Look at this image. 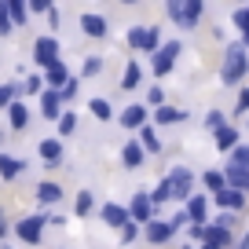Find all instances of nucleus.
<instances>
[{"instance_id": "37998d69", "label": "nucleus", "mask_w": 249, "mask_h": 249, "mask_svg": "<svg viewBox=\"0 0 249 249\" xmlns=\"http://www.w3.org/2000/svg\"><path fill=\"white\" fill-rule=\"evenodd\" d=\"M73 95H77V81L70 77V85H66V88H62V92H59V99H66V103H70Z\"/></svg>"}, {"instance_id": "4be33fe9", "label": "nucleus", "mask_w": 249, "mask_h": 249, "mask_svg": "<svg viewBox=\"0 0 249 249\" xmlns=\"http://www.w3.org/2000/svg\"><path fill=\"white\" fill-rule=\"evenodd\" d=\"M169 198H172V183H169V176H165L161 183H158L154 191H150V205H154V209H158V205H165V202H169Z\"/></svg>"}, {"instance_id": "9b49d317", "label": "nucleus", "mask_w": 249, "mask_h": 249, "mask_svg": "<svg viewBox=\"0 0 249 249\" xmlns=\"http://www.w3.org/2000/svg\"><path fill=\"white\" fill-rule=\"evenodd\" d=\"M205 213H209V202H205L202 195H191V202H187V220H191V224H202Z\"/></svg>"}, {"instance_id": "09e8293b", "label": "nucleus", "mask_w": 249, "mask_h": 249, "mask_svg": "<svg viewBox=\"0 0 249 249\" xmlns=\"http://www.w3.org/2000/svg\"><path fill=\"white\" fill-rule=\"evenodd\" d=\"M191 238H205V227L202 224H191Z\"/></svg>"}, {"instance_id": "ddd939ff", "label": "nucleus", "mask_w": 249, "mask_h": 249, "mask_svg": "<svg viewBox=\"0 0 249 249\" xmlns=\"http://www.w3.org/2000/svg\"><path fill=\"white\" fill-rule=\"evenodd\" d=\"M216 205H220V209H242V205H246V195L227 187V191H220V195H216Z\"/></svg>"}, {"instance_id": "6ab92c4d", "label": "nucleus", "mask_w": 249, "mask_h": 249, "mask_svg": "<svg viewBox=\"0 0 249 249\" xmlns=\"http://www.w3.org/2000/svg\"><path fill=\"white\" fill-rule=\"evenodd\" d=\"M59 92H44L40 95V110H44V117H62V110H59Z\"/></svg>"}, {"instance_id": "aec40b11", "label": "nucleus", "mask_w": 249, "mask_h": 249, "mask_svg": "<svg viewBox=\"0 0 249 249\" xmlns=\"http://www.w3.org/2000/svg\"><path fill=\"white\" fill-rule=\"evenodd\" d=\"M183 110H179V107H158V114H154V121L158 124H176V121H183Z\"/></svg>"}, {"instance_id": "423d86ee", "label": "nucleus", "mask_w": 249, "mask_h": 249, "mask_svg": "<svg viewBox=\"0 0 249 249\" xmlns=\"http://www.w3.org/2000/svg\"><path fill=\"white\" fill-rule=\"evenodd\" d=\"M117 121H121V128H128V132H140V128H147V107H143V103H132L128 110L117 114Z\"/></svg>"}, {"instance_id": "c03bdc74", "label": "nucleus", "mask_w": 249, "mask_h": 249, "mask_svg": "<svg viewBox=\"0 0 249 249\" xmlns=\"http://www.w3.org/2000/svg\"><path fill=\"white\" fill-rule=\"evenodd\" d=\"M150 107H165V92H161V88H150Z\"/></svg>"}, {"instance_id": "ea45409f", "label": "nucleus", "mask_w": 249, "mask_h": 249, "mask_svg": "<svg viewBox=\"0 0 249 249\" xmlns=\"http://www.w3.org/2000/svg\"><path fill=\"white\" fill-rule=\"evenodd\" d=\"M143 40H147V30H128V44L143 52Z\"/></svg>"}, {"instance_id": "9d476101", "label": "nucleus", "mask_w": 249, "mask_h": 249, "mask_svg": "<svg viewBox=\"0 0 249 249\" xmlns=\"http://www.w3.org/2000/svg\"><path fill=\"white\" fill-rule=\"evenodd\" d=\"M227 183H231V191H249V169H238V165H227L224 169Z\"/></svg>"}, {"instance_id": "4468645a", "label": "nucleus", "mask_w": 249, "mask_h": 249, "mask_svg": "<svg viewBox=\"0 0 249 249\" xmlns=\"http://www.w3.org/2000/svg\"><path fill=\"white\" fill-rule=\"evenodd\" d=\"M81 30H85L88 37H107V18L103 15H85L81 18Z\"/></svg>"}, {"instance_id": "20e7f679", "label": "nucleus", "mask_w": 249, "mask_h": 249, "mask_svg": "<svg viewBox=\"0 0 249 249\" xmlns=\"http://www.w3.org/2000/svg\"><path fill=\"white\" fill-rule=\"evenodd\" d=\"M169 183H172V198H179V202H191V191H195V176H191V169H183V165H176V169L169 172Z\"/></svg>"}, {"instance_id": "a878e982", "label": "nucleus", "mask_w": 249, "mask_h": 249, "mask_svg": "<svg viewBox=\"0 0 249 249\" xmlns=\"http://www.w3.org/2000/svg\"><path fill=\"white\" fill-rule=\"evenodd\" d=\"M202 11H205V4H198V0H191V4H183V26L191 30V26L202 18Z\"/></svg>"}, {"instance_id": "2f4dec72", "label": "nucleus", "mask_w": 249, "mask_h": 249, "mask_svg": "<svg viewBox=\"0 0 249 249\" xmlns=\"http://www.w3.org/2000/svg\"><path fill=\"white\" fill-rule=\"evenodd\" d=\"M88 110H92L99 121H110V117H114V114H110V103H107V99H92V103H88Z\"/></svg>"}, {"instance_id": "cd10ccee", "label": "nucleus", "mask_w": 249, "mask_h": 249, "mask_svg": "<svg viewBox=\"0 0 249 249\" xmlns=\"http://www.w3.org/2000/svg\"><path fill=\"white\" fill-rule=\"evenodd\" d=\"M92 209H95V198H92V191H81V195H77V202H73V213H77V216H88Z\"/></svg>"}, {"instance_id": "f257e3e1", "label": "nucleus", "mask_w": 249, "mask_h": 249, "mask_svg": "<svg viewBox=\"0 0 249 249\" xmlns=\"http://www.w3.org/2000/svg\"><path fill=\"white\" fill-rule=\"evenodd\" d=\"M249 73V52H246V44H231L227 48V55H224V66H220V77L227 81V85H238L242 77Z\"/></svg>"}, {"instance_id": "a19ab883", "label": "nucleus", "mask_w": 249, "mask_h": 249, "mask_svg": "<svg viewBox=\"0 0 249 249\" xmlns=\"http://www.w3.org/2000/svg\"><path fill=\"white\" fill-rule=\"evenodd\" d=\"M26 92H30V95H40V88H44V77H30V81H26Z\"/></svg>"}, {"instance_id": "a18cd8bd", "label": "nucleus", "mask_w": 249, "mask_h": 249, "mask_svg": "<svg viewBox=\"0 0 249 249\" xmlns=\"http://www.w3.org/2000/svg\"><path fill=\"white\" fill-rule=\"evenodd\" d=\"M165 11H169V18H176V22L183 26V4H169Z\"/></svg>"}, {"instance_id": "c9c22d12", "label": "nucleus", "mask_w": 249, "mask_h": 249, "mask_svg": "<svg viewBox=\"0 0 249 249\" xmlns=\"http://www.w3.org/2000/svg\"><path fill=\"white\" fill-rule=\"evenodd\" d=\"M234 26L242 30V37H249V8H238V11H234Z\"/></svg>"}, {"instance_id": "bb28decb", "label": "nucleus", "mask_w": 249, "mask_h": 249, "mask_svg": "<svg viewBox=\"0 0 249 249\" xmlns=\"http://www.w3.org/2000/svg\"><path fill=\"white\" fill-rule=\"evenodd\" d=\"M202 183L205 187H209V191H213V195H220V191H227V176H224V172H216V169H213V172H205V176H202Z\"/></svg>"}, {"instance_id": "7c9ffc66", "label": "nucleus", "mask_w": 249, "mask_h": 249, "mask_svg": "<svg viewBox=\"0 0 249 249\" xmlns=\"http://www.w3.org/2000/svg\"><path fill=\"white\" fill-rule=\"evenodd\" d=\"M73 128H77V114L66 110V114L59 117V136H73Z\"/></svg>"}, {"instance_id": "dca6fc26", "label": "nucleus", "mask_w": 249, "mask_h": 249, "mask_svg": "<svg viewBox=\"0 0 249 249\" xmlns=\"http://www.w3.org/2000/svg\"><path fill=\"white\" fill-rule=\"evenodd\" d=\"M59 198H62L59 183H37V202L40 205H52V202H59Z\"/></svg>"}, {"instance_id": "b1692460", "label": "nucleus", "mask_w": 249, "mask_h": 249, "mask_svg": "<svg viewBox=\"0 0 249 249\" xmlns=\"http://www.w3.org/2000/svg\"><path fill=\"white\" fill-rule=\"evenodd\" d=\"M216 147H220V150H234V147H238V132H234L231 124L216 132Z\"/></svg>"}, {"instance_id": "58836bf2", "label": "nucleus", "mask_w": 249, "mask_h": 249, "mask_svg": "<svg viewBox=\"0 0 249 249\" xmlns=\"http://www.w3.org/2000/svg\"><path fill=\"white\" fill-rule=\"evenodd\" d=\"M15 103V85H0V110Z\"/></svg>"}, {"instance_id": "8fccbe9b", "label": "nucleus", "mask_w": 249, "mask_h": 249, "mask_svg": "<svg viewBox=\"0 0 249 249\" xmlns=\"http://www.w3.org/2000/svg\"><path fill=\"white\" fill-rule=\"evenodd\" d=\"M234 249H249V231H246V234H242V238H238V242H234Z\"/></svg>"}, {"instance_id": "603ef678", "label": "nucleus", "mask_w": 249, "mask_h": 249, "mask_svg": "<svg viewBox=\"0 0 249 249\" xmlns=\"http://www.w3.org/2000/svg\"><path fill=\"white\" fill-rule=\"evenodd\" d=\"M0 249H11V246H0Z\"/></svg>"}, {"instance_id": "7ed1b4c3", "label": "nucleus", "mask_w": 249, "mask_h": 249, "mask_svg": "<svg viewBox=\"0 0 249 249\" xmlns=\"http://www.w3.org/2000/svg\"><path fill=\"white\" fill-rule=\"evenodd\" d=\"M183 52V44L179 40H169V44H161V52L154 55V77H165V73H172V66H176V55Z\"/></svg>"}, {"instance_id": "f8f14e48", "label": "nucleus", "mask_w": 249, "mask_h": 249, "mask_svg": "<svg viewBox=\"0 0 249 249\" xmlns=\"http://www.w3.org/2000/svg\"><path fill=\"white\" fill-rule=\"evenodd\" d=\"M103 220H107L110 227H121L124 231V224H128L132 216H128V209H121V205H103Z\"/></svg>"}, {"instance_id": "49530a36", "label": "nucleus", "mask_w": 249, "mask_h": 249, "mask_svg": "<svg viewBox=\"0 0 249 249\" xmlns=\"http://www.w3.org/2000/svg\"><path fill=\"white\" fill-rule=\"evenodd\" d=\"M238 110H242V114L249 110V88H242V92H238Z\"/></svg>"}, {"instance_id": "de8ad7c7", "label": "nucleus", "mask_w": 249, "mask_h": 249, "mask_svg": "<svg viewBox=\"0 0 249 249\" xmlns=\"http://www.w3.org/2000/svg\"><path fill=\"white\" fill-rule=\"evenodd\" d=\"M8 238V216H4V209H0V242Z\"/></svg>"}, {"instance_id": "5fc2aeb1", "label": "nucleus", "mask_w": 249, "mask_h": 249, "mask_svg": "<svg viewBox=\"0 0 249 249\" xmlns=\"http://www.w3.org/2000/svg\"><path fill=\"white\" fill-rule=\"evenodd\" d=\"M183 249H191V246H183Z\"/></svg>"}, {"instance_id": "3c124183", "label": "nucleus", "mask_w": 249, "mask_h": 249, "mask_svg": "<svg viewBox=\"0 0 249 249\" xmlns=\"http://www.w3.org/2000/svg\"><path fill=\"white\" fill-rule=\"evenodd\" d=\"M242 44H246V52H249V37H246V40H242Z\"/></svg>"}, {"instance_id": "0eeeda50", "label": "nucleus", "mask_w": 249, "mask_h": 249, "mask_svg": "<svg viewBox=\"0 0 249 249\" xmlns=\"http://www.w3.org/2000/svg\"><path fill=\"white\" fill-rule=\"evenodd\" d=\"M176 234V227H172V220H150L147 231H143V238L150 242V246H165V242Z\"/></svg>"}, {"instance_id": "f03ea898", "label": "nucleus", "mask_w": 249, "mask_h": 249, "mask_svg": "<svg viewBox=\"0 0 249 249\" xmlns=\"http://www.w3.org/2000/svg\"><path fill=\"white\" fill-rule=\"evenodd\" d=\"M33 59H37V66H44V70H55V66H59V40L40 37L37 44H33Z\"/></svg>"}, {"instance_id": "79ce46f5", "label": "nucleus", "mask_w": 249, "mask_h": 249, "mask_svg": "<svg viewBox=\"0 0 249 249\" xmlns=\"http://www.w3.org/2000/svg\"><path fill=\"white\" fill-rule=\"evenodd\" d=\"M30 11H33V15H52V4H48V0H33Z\"/></svg>"}, {"instance_id": "72a5a7b5", "label": "nucleus", "mask_w": 249, "mask_h": 249, "mask_svg": "<svg viewBox=\"0 0 249 249\" xmlns=\"http://www.w3.org/2000/svg\"><path fill=\"white\" fill-rule=\"evenodd\" d=\"M231 165L249 169V147H234V150H231Z\"/></svg>"}, {"instance_id": "2eb2a0df", "label": "nucleus", "mask_w": 249, "mask_h": 249, "mask_svg": "<svg viewBox=\"0 0 249 249\" xmlns=\"http://www.w3.org/2000/svg\"><path fill=\"white\" fill-rule=\"evenodd\" d=\"M8 117H11V128H15V132H22V128H26V121H30V110H26L22 107V103H11V107H8Z\"/></svg>"}, {"instance_id": "473e14b6", "label": "nucleus", "mask_w": 249, "mask_h": 249, "mask_svg": "<svg viewBox=\"0 0 249 249\" xmlns=\"http://www.w3.org/2000/svg\"><path fill=\"white\" fill-rule=\"evenodd\" d=\"M11 30H15V26H11V11H8V0H4V4H0V37H8Z\"/></svg>"}, {"instance_id": "e433bc0d", "label": "nucleus", "mask_w": 249, "mask_h": 249, "mask_svg": "<svg viewBox=\"0 0 249 249\" xmlns=\"http://www.w3.org/2000/svg\"><path fill=\"white\" fill-rule=\"evenodd\" d=\"M136 238H140V224H136V220H128V224H124V231H121V242L128 246V242H136Z\"/></svg>"}, {"instance_id": "c85d7f7f", "label": "nucleus", "mask_w": 249, "mask_h": 249, "mask_svg": "<svg viewBox=\"0 0 249 249\" xmlns=\"http://www.w3.org/2000/svg\"><path fill=\"white\" fill-rule=\"evenodd\" d=\"M140 77H143L140 66H136V62H128V66H124V73H121V88H124V92H128V88H136V85H140Z\"/></svg>"}, {"instance_id": "4c0bfd02", "label": "nucleus", "mask_w": 249, "mask_h": 249, "mask_svg": "<svg viewBox=\"0 0 249 249\" xmlns=\"http://www.w3.org/2000/svg\"><path fill=\"white\" fill-rule=\"evenodd\" d=\"M99 70H103V62L95 59V55H88V59H85V66H81V73H85V77H95Z\"/></svg>"}, {"instance_id": "6e6552de", "label": "nucleus", "mask_w": 249, "mask_h": 249, "mask_svg": "<svg viewBox=\"0 0 249 249\" xmlns=\"http://www.w3.org/2000/svg\"><path fill=\"white\" fill-rule=\"evenodd\" d=\"M150 213H154V205H150V195H136L132 205H128V216H132L136 224H150Z\"/></svg>"}, {"instance_id": "39448f33", "label": "nucleus", "mask_w": 249, "mask_h": 249, "mask_svg": "<svg viewBox=\"0 0 249 249\" xmlns=\"http://www.w3.org/2000/svg\"><path fill=\"white\" fill-rule=\"evenodd\" d=\"M44 227H48V216H26V220H18V238L22 242H30V246H37L40 242V234H44Z\"/></svg>"}, {"instance_id": "1a4fd4ad", "label": "nucleus", "mask_w": 249, "mask_h": 249, "mask_svg": "<svg viewBox=\"0 0 249 249\" xmlns=\"http://www.w3.org/2000/svg\"><path fill=\"white\" fill-rule=\"evenodd\" d=\"M231 246V234H227V227H205V246L202 249H227Z\"/></svg>"}, {"instance_id": "c756f323", "label": "nucleus", "mask_w": 249, "mask_h": 249, "mask_svg": "<svg viewBox=\"0 0 249 249\" xmlns=\"http://www.w3.org/2000/svg\"><path fill=\"white\" fill-rule=\"evenodd\" d=\"M8 11H11V22L22 26L26 15H30V4H18V0H8Z\"/></svg>"}, {"instance_id": "5701e85b", "label": "nucleus", "mask_w": 249, "mask_h": 249, "mask_svg": "<svg viewBox=\"0 0 249 249\" xmlns=\"http://www.w3.org/2000/svg\"><path fill=\"white\" fill-rule=\"evenodd\" d=\"M140 147L147 150V154H158V150H161V143H158V132L150 128V124H147V128H140Z\"/></svg>"}, {"instance_id": "412c9836", "label": "nucleus", "mask_w": 249, "mask_h": 249, "mask_svg": "<svg viewBox=\"0 0 249 249\" xmlns=\"http://www.w3.org/2000/svg\"><path fill=\"white\" fill-rule=\"evenodd\" d=\"M44 85H55L59 92H62L66 85H70V73H66V66H62V62L55 66V70H48V73H44Z\"/></svg>"}, {"instance_id": "393cba45", "label": "nucleus", "mask_w": 249, "mask_h": 249, "mask_svg": "<svg viewBox=\"0 0 249 249\" xmlns=\"http://www.w3.org/2000/svg\"><path fill=\"white\" fill-rule=\"evenodd\" d=\"M40 158H44V161H59L62 158V143L59 140H40Z\"/></svg>"}, {"instance_id": "864d4df0", "label": "nucleus", "mask_w": 249, "mask_h": 249, "mask_svg": "<svg viewBox=\"0 0 249 249\" xmlns=\"http://www.w3.org/2000/svg\"><path fill=\"white\" fill-rule=\"evenodd\" d=\"M0 140H4V132H0Z\"/></svg>"}, {"instance_id": "f3484780", "label": "nucleus", "mask_w": 249, "mask_h": 249, "mask_svg": "<svg viewBox=\"0 0 249 249\" xmlns=\"http://www.w3.org/2000/svg\"><path fill=\"white\" fill-rule=\"evenodd\" d=\"M143 154H147V150H143L140 143H128V147L121 150V161L128 165V169H140V165H143Z\"/></svg>"}, {"instance_id": "a211bd4d", "label": "nucleus", "mask_w": 249, "mask_h": 249, "mask_svg": "<svg viewBox=\"0 0 249 249\" xmlns=\"http://www.w3.org/2000/svg\"><path fill=\"white\" fill-rule=\"evenodd\" d=\"M18 172H22V161L11 154H0V179H15Z\"/></svg>"}, {"instance_id": "f704fd0d", "label": "nucleus", "mask_w": 249, "mask_h": 249, "mask_svg": "<svg viewBox=\"0 0 249 249\" xmlns=\"http://www.w3.org/2000/svg\"><path fill=\"white\" fill-rule=\"evenodd\" d=\"M205 128H209V132H213V136H216V132H220V128H227V124H224V114H220V110H213V114H209V117H205Z\"/></svg>"}]
</instances>
